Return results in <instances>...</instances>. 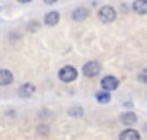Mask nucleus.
<instances>
[{"mask_svg":"<svg viewBox=\"0 0 147 140\" xmlns=\"http://www.w3.org/2000/svg\"><path fill=\"white\" fill-rule=\"evenodd\" d=\"M98 17H99V21H101V22L110 24V22H113V21H115L116 12H115V9H113V7H110V5H105V7H101V9H99Z\"/></svg>","mask_w":147,"mask_h":140,"instance_id":"obj_1","label":"nucleus"},{"mask_svg":"<svg viewBox=\"0 0 147 140\" xmlns=\"http://www.w3.org/2000/svg\"><path fill=\"white\" fill-rule=\"evenodd\" d=\"M58 79L62 82H72V80L77 79V70L74 69L72 65H65V67H62L60 72H58Z\"/></svg>","mask_w":147,"mask_h":140,"instance_id":"obj_2","label":"nucleus"},{"mask_svg":"<svg viewBox=\"0 0 147 140\" xmlns=\"http://www.w3.org/2000/svg\"><path fill=\"white\" fill-rule=\"evenodd\" d=\"M99 72H101V65L98 62H87L82 69V73L86 77H96V75H99Z\"/></svg>","mask_w":147,"mask_h":140,"instance_id":"obj_3","label":"nucleus"},{"mask_svg":"<svg viewBox=\"0 0 147 140\" xmlns=\"http://www.w3.org/2000/svg\"><path fill=\"white\" fill-rule=\"evenodd\" d=\"M34 91H36V87L31 84V82H28V84H22L21 87H19V91H17V94L21 96V98H24V99H28V98H31L33 94H34Z\"/></svg>","mask_w":147,"mask_h":140,"instance_id":"obj_4","label":"nucleus"},{"mask_svg":"<svg viewBox=\"0 0 147 140\" xmlns=\"http://www.w3.org/2000/svg\"><path fill=\"white\" fill-rule=\"evenodd\" d=\"M101 87L105 89V91H115L116 87H118V79H115V77H103V80H101Z\"/></svg>","mask_w":147,"mask_h":140,"instance_id":"obj_5","label":"nucleus"},{"mask_svg":"<svg viewBox=\"0 0 147 140\" xmlns=\"http://www.w3.org/2000/svg\"><path fill=\"white\" fill-rule=\"evenodd\" d=\"M12 80H14V75H12V72H10V70L0 69V87L9 85Z\"/></svg>","mask_w":147,"mask_h":140,"instance_id":"obj_6","label":"nucleus"},{"mask_svg":"<svg viewBox=\"0 0 147 140\" xmlns=\"http://www.w3.org/2000/svg\"><path fill=\"white\" fill-rule=\"evenodd\" d=\"M58 21H60V14L58 12H48L46 15H45V24L46 26H55V24H58Z\"/></svg>","mask_w":147,"mask_h":140,"instance_id":"obj_7","label":"nucleus"},{"mask_svg":"<svg viewBox=\"0 0 147 140\" xmlns=\"http://www.w3.org/2000/svg\"><path fill=\"white\" fill-rule=\"evenodd\" d=\"M120 139L121 140H139L140 139V133L135 132V130H132V128H128V130H125V132L120 133Z\"/></svg>","mask_w":147,"mask_h":140,"instance_id":"obj_8","label":"nucleus"},{"mask_svg":"<svg viewBox=\"0 0 147 140\" xmlns=\"http://www.w3.org/2000/svg\"><path fill=\"white\" fill-rule=\"evenodd\" d=\"M87 15H89V10H87L86 7H79V9H75L72 12V17L75 21H84Z\"/></svg>","mask_w":147,"mask_h":140,"instance_id":"obj_9","label":"nucleus"},{"mask_svg":"<svg viewBox=\"0 0 147 140\" xmlns=\"http://www.w3.org/2000/svg\"><path fill=\"white\" fill-rule=\"evenodd\" d=\"M134 10L137 14H147V0H135L134 2Z\"/></svg>","mask_w":147,"mask_h":140,"instance_id":"obj_10","label":"nucleus"},{"mask_svg":"<svg viewBox=\"0 0 147 140\" xmlns=\"http://www.w3.org/2000/svg\"><path fill=\"white\" fill-rule=\"evenodd\" d=\"M137 121V114L135 113H125L121 114V123L123 125H134Z\"/></svg>","mask_w":147,"mask_h":140,"instance_id":"obj_11","label":"nucleus"},{"mask_svg":"<svg viewBox=\"0 0 147 140\" xmlns=\"http://www.w3.org/2000/svg\"><path fill=\"white\" fill-rule=\"evenodd\" d=\"M98 103H101V104H106V103H110V91H103V92H99L98 96Z\"/></svg>","mask_w":147,"mask_h":140,"instance_id":"obj_12","label":"nucleus"},{"mask_svg":"<svg viewBox=\"0 0 147 140\" xmlns=\"http://www.w3.org/2000/svg\"><path fill=\"white\" fill-rule=\"evenodd\" d=\"M139 80L144 82V84H147V69H144L140 73H139Z\"/></svg>","mask_w":147,"mask_h":140,"instance_id":"obj_13","label":"nucleus"},{"mask_svg":"<svg viewBox=\"0 0 147 140\" xmlns=\"http://www.w3.org/2000/svg\"><path fill=\"white\" fill-rule=\"evenodd\" d=\"M57 0H45V3H48V5H51V3H55Z\"/></svg>","mask_w":147,"mask_h":140,"instance_id":"obj_14","label":"nucleus"},{"mask_svg":"<svg viewBox=\"0 0 147 140\" xmlns=\"http://www.w3.org/2000/svg\"><path fill=\"white\" fill-rule=\"evenodd\" d=\"M17 2H21V3H29L31 0H17Z\"/></svg>","mask_w":147,"mask_h":140,"instance_id":"obj_15","label":"nucleus"}]
</instances>
